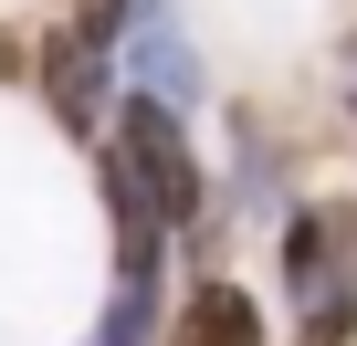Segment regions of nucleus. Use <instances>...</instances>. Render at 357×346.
<instances>
[{
  "label": "nucleus",
  "mask_w": 357,
  "mask_h": 346,
  "mask_svg": "<svg viewBox=\"0 0 357 346\" xmlns=\"http://www.w3.org/2000/svg\"><path fill=\"white\" fill-rule=\"evenodd\" d=\"M105 179H116V189H126L158 231H200L211 179H200V157H190V126H178V105H158V95H126V105H116Z\"/></svg>",
  "instance_id": "1"
},
{
  "label": "nucleus",
  "mask_w": 357,
  "mask_h": 346,
  "mask_svg": "<svg viewBox=\"0 0 357 346\" xmlns=\"http://www.w3.org/2000/svg\"><path fill=\"white\" fill-rule=\"evenodd\" d=\"M284 283L305 315H357V200H315L284 231Z\"/></svg>",
  "instance_id": "2"
},
{
  "label": "nucleus",
  "mask_w": 357,
  "mask_h": 346,
  "mask_svg": "<svg viewBox=\"0 0 357 346\" xmlns=\"http://www.w3.org/2000/svg\"><path fill=\"white\" fill-rule=\"evenodd\" d=\"M105 210H116V304H105V336L95 346H147L158 336V252H168V231L105 179Z\"/></svg>",
  "instance_id": "3"
},
{
  "label": "nucleus",
  "mask_w": 357,
  "mask_h": 346,
  "mask_svg": "<svg viewBox=\"0 0 357 346\" xmlns=\"http://www.w3.org/2000/svg\"><path fill=\"white\" fill-rule=\"evenodd\" d=\"M43 105H53L74 136H95V116L116 105V95H105V42H95V32H53V42H43Z\"/></svg>",
  "instance_id": "4"
},
{
  "label": "nucleus",
  "mask_w": 357,
  "mask_h": 346,
  "mask_svg": "<svg viewBox=\"0 0 357 346\" xmlns=\"http://www.w3.org/2000/svg\"><path fill=\"white\" fill-rule=\"evenodd\" d=\"M168 346H273V336H263V304L242 283L200 273L190 294H178V315H168Z\"/></svg>",
  "instance_id": "5"
},
{
  "label": "nucleus",
  "mask_w": 357,
  "mask_h": 346,
  "mask_svg": "<svg viewBox=\"0 0 357 346\" xmlns=\"http://www.w3.org/2000/svg\"><path fill=\"white\" fill-rule=\"evenodd\" d=\"M347 336H357V315H305V336H294V346H347Z\"/></svg>",
  "instance_id": "6"
},
{
  "label": "nucleus",
  "mask_w": 357,
  "mask_h": 346,
  "mask_svg": "<svg viewBox=\"0 0 357 346\" xmlns=\"http://www.w3.org/2000/svg\"><path fill=\"white\" fill-rule=\"evenodd\" d=\"M22 74H32V53H22V32H11V22H0V84H22Z\"/></svg>",
  "instance_id": "7"
}]
</instances>
